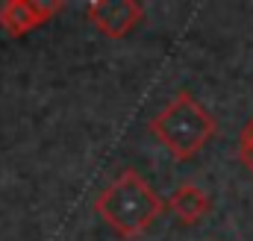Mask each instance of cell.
<instances>
[{
    "instance_id": "6da1fadb",
    "label": "cell",
    "mask_w": 253,
    "mask_h": 241,
    "mask_svg": "<svg viewBox=\"0 0 253 241\" xmlns=\"http://www.w3.org/2000/svg\"><path fill=\"white\" fill-rule=\"evenodd\" d=\"M94 212L106 221V227L124 241L141 239L153 221L165 212V200L150 188V182L144 180L138 171L126 168L115 182H109L97 200H94Z\"/></svg>"
},
{
    "instance_id": "7a4b0ae2",
    "label": "cell",
    "mask_w": 253,
    "mask_h": 241,
    "mask_svg": "<svg viewBox=\"0 0 253 241\" xmlns=\"http://www.w3.org/2000/svg\"><path fill=\"white\" fill-rule=\"evenodd\" d=\"M218 123L212 112L191 94V91H177L174 100L150 118V132L153 138L180 162L194 159L215 135Z\"/></svg>"
},
{
    "instance_id": "3957f363",
    "label": "cell",
    "mask_w": 253,
    "mask_h": 241,
    "mask_svg": "<svg viewBox=\"0 0 253 241\" xmlns=\"http://www.w3.org/2000/svg\"><path fill=\"white\" fill-rule=\"evenodd\" d=\"M62 0H6L0 6V30L12 39H21L44 27L53 15L62 12Z\"/></svg>"
},
{
    "instance_id": "277c9868",
    "label": "cell",
    "mask_w": 253,
    "mask_h": 241,
    "mask_svg": "<svg viewBox=\"0 0 253 241\" xmlns=\"http://www.w3.org/2000/svg\"><path fill=\"white\" fill-rule=\"evenodd\" d=\"M85 18L106 39H124L141 24L144 6L135 0H94L85 6Z\"/></svg>"
},
{
    "instance_id": "5b68a950",
    "label": "cell",
    "mask_w": 253,
    "mask_h": 241,
    "mask_svg": "<svg viewBox=\"0 0 253 241\" xmlns=\"http://www.w3.org/2000/svg\"><path fill=\"white\" fill-rule=\"evenodd\" d=\"M209 197L203 194V188L197 185V182H183L174 194H171V200L165 203V209H171L174 215H177V221L180 224H186V227H194V224H200L206 215H209Z\"/></svg>"
},
{
    "instance_id": "8992f818",
    "label": "cell",
    "mask_w": 253,
    "mask_h": 241,
    "mask_svg": "<svg viewBox=\"0 0 253 241\" xmlns=\"http://www.w3.org/2000/svg\"><path fill=\"white\" fill-rule=\"evenodd\" d=\"M239 159H242V165L253 174V118L239 132Z\"/></svg>"
}]
</instances>
